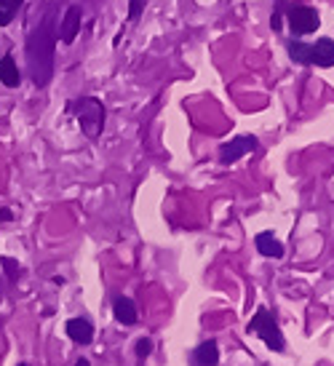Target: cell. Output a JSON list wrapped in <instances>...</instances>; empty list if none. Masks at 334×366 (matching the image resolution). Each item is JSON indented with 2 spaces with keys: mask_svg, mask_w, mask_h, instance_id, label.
<instances>
[{
  "mask_svg": "<svg viewBox=\"0 0 334 366\" xmlns=\"http://www.w3.org/2000/svg\"><path fill=\"white\" fill-rule=\"evenodd\" d=\"M80 22H83L80 6H70V8L64 11V19H61V24H59L61 43H73V41H75L78 32H80Z\"/></svg>",
  "mask_w": 334,
  "mask_h": 366,
  "instance_id": "52a82bcc",
  "label": "cell"
},
{
  "mask_svg": "<svg viewBox=\"0 0 334 366\" xmlns=\"http://www.w3.org/2000/svg\"><path fill=\"white\" fill-rule=\"evenodd\" d=\"M0 80H3V86H8V89H16V86H19L22 75H19V67H16L14 57H3V59H0Z\"/></svg>",
  "mask_w": 334,
  "mask_h": 366,
  "instance_id": "7c38bea8",
  "label": "cell"
},
{
  "mask_svg": "<svg viewBox=\"0 0 334 366\" xmlns=\"http://www.w3.org/2000/svg\"><path fill=\"white\" fill-rule=\"evenodd\" d=\"M0 265H3L6 270H8V275H11V278H16V275H19V265H16L14 260H8V257H3V260H0Z\"/></svg>",
  "mask_w": 334,
  "mask_h": 366,
  "instance_id": "2e32d148",
  "label": "cell"
},
{
  "mask_svg": "<svg viewBox=\"0 0 334 366\" xmlns=\"http://www.w3.org/2000/svg\"><path fill=\"white\" fill-rule=\"evenodd\" d=\"M6 3H8V0H0V8H3V6H6Z\"/></svg>",
  "mask_w": 334,
  "mask_h": 366,
  "instance_id": "d6986e66",
  "label": "cell"
},
{
  "mask_svg": "<svg viewBox=\"0 0 334 366\" xmlns=\"http://www.w3.org/2000/svg\"><path fill=\"white\" fill-rule=\"evenodd\" d=\"M22 6V0H8L6 6H3V11H0V27H6V24H11V19L16 16V8Z\"/></svg>",
  "mask_w": 334,
  "mask_h": 366,
  "instance_id": "4fadbf2b",
  "label": "cell"
},
{
  "mask_svg": "<svg viewBox=\"0 0 334 366\" xmlns=\"http://www.w3.org/2000/svg\"><path fill=\"white\" fill-rule=\"evenodd\" d=\"M284 14H286L289 30H291V35H297V38L310 35V32H316L321 27V16L313 6H291Z\"/></svg>",
  "mask_w": 334,
  "mask_h": 366,
  "instance_id": "5b68a950",
  "label": "cell"
},
{
  "mask_svg": "<svg viewBox=\"0 0 334 366\" xmlns=\"http://www.w3.org/2000/svg\"><path fill=\"white\" fill-rule=\"evenodd\" d=\"M75 366H89V358H78Z\"/></svg>",
  "mask_w": 334,
  "mask_h": 366,
  "instance_id": "ac0fdd59",
  "label": "cell"
},
{
  "mask_svg": "<svg viewBox=\"0 0 334 366\" xmlns=\"http://www.w3.org/2000/svg\"><path fill=\"white\" fill-rule=\"evenodd\" d=\"M289 57L297 64H316V67H334V41L319 38L316 43H300L291 41L286 46Z\"/></svg>",
  "mask_w": 334,
  "mask_h": 366,
  "instance_id": "7a4b0ae2",
  "label": "cell"
},
{
  "mask_svg": "<svg viewBox=\"0 0 334 366\" xmlns=\"http://www.w3.org/2000/svg\"><path fill=\"white\" fill-rule=\"evenodd\" d=\"M54 48H57V24H54V11L48 8L46 16L27 38V67L38 89L48 86L54 75Z\"/></svg>",
  "mask_w": 334,
  "mask_h": 366,
  "instance_id": "6da1fadb",
  "label": "cell"
},
{
  "mask_svg": "<svg viewBox=\"0 0 334 366\" xmlns=\"http://www.w3.org/2000/svg\"><path fill=\"white\" fill-rule=\"evenodd\" d=\"M152 353V339L150 337H139L137 339V358H147Z\"/></svg>",
  "mask_w": 334,
  "mask_h": 366,
  "instance_id": "5bb4252c",
  "label": "cell"
},
{
  "mask_svg": "<svg viewBox=\"0 0 334 366\" xmlns=\"http://www.w3.org/2000/svg\"><path fill=\"white\" fill-rule=\"evenodd\" d=\"M254 246H257V251L262 257H270V260H281L284 257V244L275 238L273 233H259L257 238H254Z\"/></svg>",
  "mask_w": 334,
  "mask_h": 366,
  "instance_id": "9c48e42d",
  "label": "cell"
},
{
  "mask_svg": "<svg viewBox=\"0 0 334 366\" xmlns=\"http://www.w3.org/2000/svg\"><path fill=\"white\" fill-rule=\"evenodd\" d=\"M11 219H14V214L8 209H0V222H11Z\"/></svg>",
  "mask_w": 334,
  "mask_h": 366,
  "instance_id": "e0dca14e",
  "label": "cell"
},
{
  "mask_svg": "<svg viewBox=\"0 0 334 366\" xmlns=\"http://www.w3.org/2000/svg\"><path fill=\"white\" fill-rule=\"evenodd\" d=\"M19 366H27V364H19Z\"/></svg>",
  "mask_w": 334,
  "mask_h": 366,
  "instance_id": "ffe728a7",
  "label": "cell"
},
{
  "mask_svg": "<svg viewBox=\"0 0 334 366\" xmlns=\"http://www.w3.org/2000/svg\"><path fill=\"white\" fill-rule=\"evenodd\" d=\"M246 332H249V335H259L262 342L275 353H281L286 348V339H284V335H281V329H278V323H275L273 319V313H270L268 307H257V313H254V319L249 321Z\"/></svg>",
  "mask_w": 334,
  "mask_h": 366,
  "instance_id": "277c9868",
  "label": "cell"
},
{
  "mask_svg": "<svg viewBox=\"0 0 334 366\" xmlns=\"http://www.w3.org/2000/svg\"><path fill=\"white\" fill-rule=\"evenodd\" d=\"M145 3H147V0H129V19H131V22H137L139 16H142Z\"/></svg>",
  "mask_w": 334,
  "mask_h": 366,
  "instance_id": "9a60e30c",
  "label": "cell"
},
{
  "mask_svg": "<svg viewBox=\"0 0 334 366\" xmlns=\"http://www.w3.org/2000/svg\"><path fill=\"white\" fill-rule=\"evenodd\" d=\"M193 364L196 366H217L219 364V345L217 339H206L193 351Z\"/></svg>",
  "mask_w": 334,
  "mask_h": 366,
  "instance_id": "30bf717a",
  "label": "cell"
},
{
  "mask_svg": "<svg viewBox=\"0 0 334 366\" xmlns=\"http://www.w3.org/2000/svg\"><path fill=\"white\" fill-rule=\"evenodd\" d=\"M259 147V139L252 137V134H246V137H235L225 142L222 147H219V163L222 166H230V163H235V161H241L243 155L254 153Z\"/></svg>",
  "mask_w": 334,
  "mask_h": 366,
  "instance_id": "8992f818",
  "label": "cell"
},
{
  "mask_svg": "<svg viewBox=\"0 0 334 366\" xmlns=\"http://www.w3.org/2000/svg\"><path fill=\"white\" fill-rule=\"evenodd\" d=\"M64 332H67V337H70L73 342H78V345H89L94 339V326L86 319H70L67 326H64Z\"/></svg>",
  "mask_w": 334,
  "mask_h": 366,
  "instance_id": "ba28073f",
  "label": "cell"
},
{
  "mask_svg": "<svg viewBox=\"0 0 334 366\" xmlns=\"http://www.w3.org/2000/svg\"><path fill=\"white\" fill-rule=\"evenodd\" d=\"M112 313H115V321L123 323V326H134L137 323V305L129 297H118L112 302Z\"/></svg>",
  "mask_w": 334,
  "mask_h": 366,
  "instance_id": "8fae6325",
  "label": "cell"
},
{
  "mask_svg": "<svg viewBox=\"0 0 334 366\" xmlns=\"http://www.w3.org/2000/svg\"><path fill=\"white\" fill-rule=\"evenodd\" d=\"M70 110L78 115V123H80V129H83L86 137L96 139L99 134H102V129H105V105H102L99 99H94V96H83V99L73 102Z\"/></svg>",
  "mask_w": 334,
  "mask_h": 366,
  "instance_id": "3957f363",
  "label": "cell"
}]
</instances>
